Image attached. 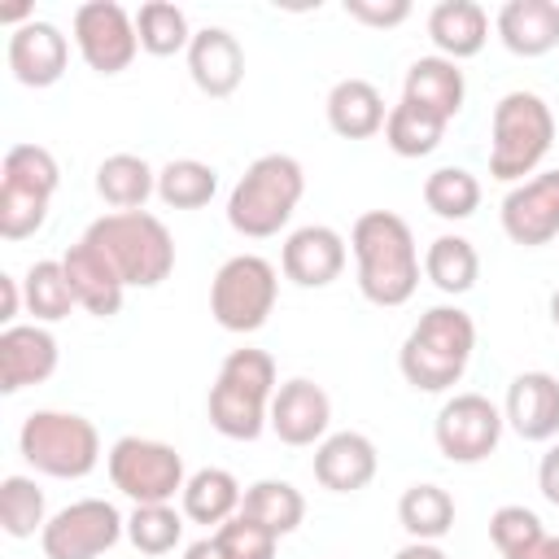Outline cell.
<instances>
[{"mask_svg": "<svg viewBox=\"0 0 559 559\" xmlns=\"http://www.w3.org/2000/svg\"><path fill=\"white\" fill-rule=\"evenodd\" d=\"M428 39L437 44V57L467 61L489 39V13L476 0H441L428 13Z\"/></svg>", "mask_w": 559, "mask_h": 559, "instance_id": "24", "label": "cell"}, {"mask_svg": "<svg viewBox=\"0 0 559 559\" xmlns=\"http://www.w3.org/2000/svg\"><path fill=\"white\" fill-rule=\"evenodd\" d=\"M445 135V122L411 100H397L389 109V122H384V144L397 153V157H428Z\"/></svg>", "mask_w": 559, "mask_h": 559, "instance_id": "35", "label": "cell"}, {"mask_svg": "<svg viewBox=\"0 0 559 559\" xmlns=\"http://www.w3.org/2000/svg\"><path fill=\"white\" fill-rule=\"evenodd\" d=\"M61 266H66V280H70V288H74V301H79L87 314L114 319V314L122 310L127 284H122V275L114 271V262H109L92 240L70 245V249L61 253Z\"/></svg>", "mask_w": 559, "mask_h": 559, "instance_id": "19", "label": "cell"}, {"mask_svg": "<svg viewBox=\"0 0 559 559\" xmlns=\"http://www.w3.org/2000/svg\"><path fill=\"white\" fill-rule=\"evenodd\" d=\"M214 542H218L223 559H275V546H280V537L249 515H231L227 524H218Z\"/></svg>", "mask_w": 559, "mask_h": 559, "instance_id": "40", "label": "cell"}, {"mask_svg": "<svg viewBox=\"0 0 559 559\" xmlns=\"http://www.w3.org/2000/svg\"><path fill=\"white\" fill-rule=\"evenodd\" d=\"M345 240L341 231L323 227V223H310V227H297L288 240H284V253H280V266L293 284L301 288H328L332 280H341L345 271Z\"/></svg>", "mask_w": 559, "mask_h": 559, "instance_id": "17", "label": "cell"}, {"mask_svg": "<svg viewBox=\"0 0 559 559\" xmlns=\"http://www.w3.org/2000/svg\"><path fill=\"white\" fill-rule=\"evenodd\" d=\"M22 459L57 480H83L100 463V432L74 411H31L17 432Z\"/></svg>", "mask_w": 559, "mask_h": 559, "instance_id": "7", "label": "cell"}, {"mask_svg": "<svg viewBox=\"0 0 559 559\" xmlns=\"http://www.w3.org/2000/svg\"><path fill=\"white\" fill-rule=\"evenodd\" d=\"M183 559H223V550H218L214 537H201V542H192V546L183 550Z\"/></svg>", "mask_w": 559, "mask_h": 559, "instance_id": "45", "label": "cell"}, {"mask_svg": "<svg viewBox=\"0 0 559 559\" xmlns=\"http://www.w3.org/2000/svg\"><path fill=\"white\" fill-rule=\"evenodd\" d=\"M218 192V170L197 157H175L157 170V197L170 210H201Z\"/></svg>", "mask_w": 559, "mask_h": 559, "instance_id": "33", "label": "cell"}, {"mask_svg": "<svg viewBox=\"0 0 559 559\" xmlns=\"http://www.w3.org/2000/svg\"><path fill=\"white\" fill-rule=\"evenodd\" d=\"M122 533H127V520L118 515L114 502L79 498L44 524L39 546H44V559H100L105 550L118 546Z\"/></svg>", "mask_w": 559, "mask_h": 559, "instance_id": "10", "label": "cell"}, {"mask_svg": "<svg viewBox=\"0 0 559 559\" xmlns=\"http://www.w3.org/2000/svg\"><path fill=\"white\" fill-rule=\"evenodd\" d=\"M498 39L515 57H546L559 48V4L555 0H507L498 9Z\"/></svg>", "mask_w": 559, "mask_h": 559, "instance_id": "22", "label": "cell"}, {"mask_svg": "<svg viewBox=\"0 0 559 559\" xmlns=\"http://www.w3.org/2000/svg\"><path fill=\"white\" fill-rule=\"evenodd\" d=\"M22 297H26V310L35 314V323H57V319H66L79 306L74 301V288L66 280L61 258L31 262V271L22 275Z\"/></svg>", "mask_w": 559, "mask_h": 559, "instance_id": "32", "label": "cell"}, {"mask_svg": "<svg viewBox=\"0 0 559 559\" xmlns=\"http://www.w3.org/2000/svg\"><path fill=\"white\" fill-rule=\"evenodd\" d=\"M537 489H542V498L550 502V507H559V441L542 454V463H537Z\"/></svg>", "mask_w": 559, "mask_h": 559, "instance_id": "42", "label": "cell"}, {"mask_svg": "<svg viewBox=\"0 0 559 559\" xmlns=\"http://www.w3.org/2000/svg\"><path fill=\"white\" fill-rule=\"evenodd\" d=\"M135 35L148 57H175V52H188V44H192L183 9L170 0H144L135 9Z\"/></svg>", "mask_w": 559, "mask_h": 559, "instance_id": "34", "label": "cell"}, {"mask_svg": "<svg viewBox=\"0 0 559 559\" xmlns=\"http://www.w3.org/2000/svg\"><path fill=\"white\" fill-rule=\"evenodd\" d=\"M524 559H559V537H550V533H546V537H542Z\"/></svg>", "mask_w": 559, "mask_h": 559, "instance_id": "46", "label": "cell"}, {"mask_svg": "<svg viewBox=\"0 0 559 559\" xmlns=\"http://www.w3.org/2000/svg\"><path fill=\"white\" fill-rule=\"evenodd\" d=\"M349 249L358 262V288L371 306H406L419 288V249L411 223L393 210H367L354 218Z\"/></svg>", "mask_w": 559, "mask_h": 559, "instance_id": "1", "label": "cell"}, {"mask_svg": "<svg viewBox=\"0 0 559 559\" xmlns=\"http://www.w3.org/2000/svg\"><path fill=\"white\" fill-rule=\"evenodd\" d=\"M542 537H546V528H542L537 511H528L520 502H507L489 515V542L498 546L502 559H524Z\"/></svg>", "mask_w": 559, "mask_h": 559, "instance_id": "39", "label": "cell"}, {"mask_svg": "<svg viewBox=\"0 0 559 559\" xmlns=\"http://www.w3.org/2000/svg\"><path fill=\"white\" fill-rule=\"evenodd\" d=\"M328 424H332V402L323 393V384L306 380V376H293L275 389L271 397V432L284 441V445H314L328 437Z\"/></svg>", "mask_w": 559, "mask_h": 559, "instance_id": "14", "label": "cell"}, {"mask_svg": "<svg viewBox=\"0 0 559 559\" xmlns=\"http://www.w3.org/2000/svg\"><path fill=\"white\" fill-rule=\"evenodd\" d=\"M476 349V323L459 306H432L419 314V323L406 332L397 349V367L411 389L419 393H445L463 380Z\"/></svg>", "mask_w": 559, "mask_h": 559, "instance_id": "2", "label": "cell"}, {"mask_svg": "<svg viewBox=\"0 0 559 559\" xmlns=\"http://www.w3.org/2000/svg\"><path fill=\"white\" fill-rule=\"evenodd\" d=\"M57 183H61V166H57V157L44 144H9L4 148L0 188H17V192H31V197L52 201Z\"/></svg>", "mask_w": 559, "mask_h": 559, "instance_id": "31", "label": "cell"}, {"mask_svg": "<svg viewBox=\"0 0 559 559\" xmlns=\"http://www.w3.org/2000/svg\"><path fill=\"white\" fill-rule=\"evenodd\" d=\"M44 489L31 480V476H4L0 480V528L9 537H35L44 533L48 515H44Z\"/></svg>", "mask_w": 559, "mask_h": 559, "instance_id": "37", "label": "cell"}, {"mask_svg": "<svg viewBox=\"0 0 559 559\" xmlns=\"http://www.w3.org/2000/svg\"><path fill=\"white\" fill-rule=\"evenodd\" d=\"M424 205L437 214V218H472L476 205H480V179L463 166H437L428 179H424Z\"/></svg>", "mask_w": 559, "mask_h": 559, "instance_id": "36", "label": "cell"}, {"mask_svg": "<svg viewBox=\"0 0 559 559\" xmlns=\"http://www.w3.org/2000/svg\"><path fill=\"white\" fill-rule=\"evenodd\" d=\"M183 515L192 524H227L231 515H240V502H245V489L240 480L227 472V467H201L188 476L183 485Z\"/></svg>", "mask_w": 559, "mask_h": 559, "instance_id": "26", "label": "cell"}, {"mask_svg": "<svg viewBox=\"0 0 559 559\" xmlns=\"http://www.w3.org/2000/svg\"><path fill=\"white\" fill-rule=\"evenodd\" d=\"M105 467H109L114 489L127 493L135 507L175 502V493H183V485H188L183 454L153 437H118L105 454Z\"/></svg>", "mask_w": 559, "mask_h": 559, "instance_id": "9", "label": "cell"}, {"mask_svg": "<svg viewBox=\"0 0 559 559\" xmlns=\"http://www.w3.org/2000/svg\"><path fill=\"white\" fill-rule=\"evenodd\" d=\"M240 515L258 520V524L271 528L275 537H288V533L306 520V498H301V489H293L288 480H253V485L245 489Z\"/></svg>", "mask_w": 559, "mask_h": 559, "instance_id": "29", "label": "cell"}, {"mask_svg": "<svg viewBox=\"0 0 559 559\" xmlns=\"http://www.w3.org/2000/svg\"><path fill=\"white\" fill-rule=\"evenodd\" d=\"M83 240H92L114 271L122 275L127 288H157L170 271H175V240L166 231V223L148 210H114L100 214Z\"/></svg>", "mask_w": 559, "mask_h": 559, "instance_id": "5", "label": "cell"}, {"mask_svg": "<svg viewBox=\"0 0 559 559\" xmlns=\"http://www.w3.org/2000/svg\"><path fill=\"white\" fill-rule=\"evenodd\" d=\"M424 275H428L441 293L463 297V293H472L476 280H480V253H476V245H472L467 236H437V240L428 245V253H424Z\"/></svg>", "mask_w": 559, "mask_h": 559, "instance_id": "28", "label": "cell"}, {"mask_svg": "<svg viewBox=\"0 0 559 559\" xmlns=\"http://www.w3.org/2000/svg\"><path fill=\"white\" fill-rule=\"evenodd\" d=\"M301 192H306L301 162L288 153H262L236 179V188L227 197V223H231V231H240L249 240H266L293 218Z\"/></svg>", "mask_w": 559, "mask_h": 559, "instance_id": "4", "label": "cell"}, {"mask_svg": "<svg viewBox=\"0 0 559 559\" xmlns=\"http://www.w3.org/2000/svg\"><path fill=\"white\" fill-rule=\"evenodd\" d=\"M555 144V114L537 92H507L493 105L489 127V175L502 183H524Z\"/></svg>", "mask_w": 559, "mask_h": 559, "instance_id": "6", "label": "cell"}, {"mask_svg": "<svg viewBox=\"0 0 559 559\" xmlns=\"http://www.w3.org/2000/svg\"><path fill=\"white\" fill-rule=\"evenodd\" d=\"M550 319H555V328H559V288L550 293Z\"/></svg>", "mask_w": 559, "mask_h": 559, "instance_id": "47", "label": "cell"}, {"mask_svg": "<svg viewBox=\"0 0 559 559\" xmlns=\"http://www.w3.org/2000/svg\"><path fill=\"white\" fill-rule=\"evenodd\" d=\"M153 192H157V170L135 153H109L96 166V197L114 210H144Z\"/></svg>", "mask_w": 559, "mask_h": 559, "instance_id": "27", "label": "cell"}, {"mask_svg": "<svg viewBox=\"0 0 559 559\" xmlns=\"http://www.w3.org/2000/svg\"><path fill=\"white\" fill-rule=\"evenodd\" d=\"M502 231L524 249H542L559 236V170H542L502 197Z\"/></svg>", "mask_w": 559, "mask_h": 559, "instance_id": "13", "label": "cell"}, {"mask_svg": "<svg viewBox=\"0 0 559 559\" xmlns=\"http://www.w3.org/2000/svg\"><path fill=\"white\" fill-rule=\"evenodd\" d=\"M275 297H280V280H275V266L258 253H236L227 258L214 280H210V314L218 328L227 332H258L271 310H275Z\"/></svg>", "mask_w": 559, "mask_h": 559, "instance_id": "8", "label": "cell"}, {"mask_svg": "<svg viewBox=\"0 0 559 559\" xmlns=\"http://www.w3.org/2000/svg\"><path fill=\"white\" fill-rule=\"evenodd\" d=\"M463 96H467V83H463L459 61H450V57H419V61H411L406 83H402V100H411V105L437 114L441 122H450L463 109Z\"/></svg>", "mask_w": 559, "mask_h": 559, "instance_id": "23", "label": "cell"}, {"mask_svg": "<svg viewBox=\"0 0 559 559\" xmlns=\"http://www.w3.org/2000/svg\"><path fill=\"white\" fill-rule=\"evenodd\" d=\"M384 122L389 109L371 79H341L328 92V127L341 140H371L376 131H384Z\"/></svg>", "mask_w": 559, "mask_h": 559, "instance_id": "25", "label": "cell"}, {"mask_svg": "<svg viewBox=\"0 0 559 559\" xmlns=\"http://www.w3.org/2000/svg\"><path fill=\"white\" fill-rule=\"evenodd\" d=\"M188 74H192V83L205 96H214V100L231 96L240 87V79H245V48H240V39L227 26L197 31L192 44H188Z\"/></svg>", "mask_w": 559, "mask_h": 559, "instance_id": "20", "label": "cell"}, {"mask_svg": "<svg viewBox=\"0 0 559 559\" xmlns=\"http://www.w3.org/2000/svg\"><path fill=\"white\" fill-rule=\"evenodd\" d=\"M345 13L354 22H362V26L389 31V26H397V22L411 17V0H345Z\"/></svg>", "mask_w": 559, "mask_h": 559, "instance_id": "41", "label": "cell"}, {"mask_svg": "<svg viewBox=\"0 0 559 559\" xmlns=\"http://www.w3.org/2000/svg\"><path fill=\"white\" fill-rule=\"evenodd\" d=\"M380 454L362 432H332L314 445V480L332 493H358L376 480Z\"/></svg>", "mask_w": 559, "mask_h": 559, "instance_id": "21", "label": "cell"}, {"mask_svg": "<svg viewBox=\"0 0 559 559\" xmlns=\"http://www.w3.org/2000/svg\"><path fill=\"white\" fill-rule=\"evenodd\" d=\"M66 61H70V39L61 35V26L44 17H31L9 35V70L22 87H52L66 74Z\"/></svg>", "mask_w": 559, "mask_h": 559, "instance_id": "16", "label": "cell"}, {"mask_svg": "<svg viewBox=\"0 0 559 559\" xmlns=\"http://www.w3.org/2000/svg\"><path fill=\"white\" fill-rule=\"evenodd\" d=\"M183 537V515L170 502H148L127 515V542L140 555H170Z\"/></svg>", "mask_w": 559, "mask_h": 559, "instance_id": "38", "label": "cell"}, {"mask_svg": "<svg viewBox=\"0 0 559 559\" xmlns=\"http://www.w3.org/2000/svg\"><path fill=\"white\" fill-rule=\"evenodd\" d=\"M17 306H26V297H22L17 280H13V275H0V323H4V328H13Z\"/></svg>", "mask_w": 559, "mask_h": 559, "instance_id": "43", "label": "cell"}, {"mask_svg": "<svg viewBox=\"0 0 559 559\" xmlns=\"http://www.w3.org/2000/svg\"><path fill=\"white\" fill-rule=\"evenodd\" d=\"M393 559H450L437 542H411V546H402Z\"/></svg>", "mask_w": 559, "mask_h": 559, "instance_id": "44", "label": "cell"}, {"mask_svg": "<svg viewBox=\"0 0 559 559\" xmlns=\"http://www.w3.org/2000/svg\"><path fill=\"white\" fill-rule=\"evenodd\" d=\"M502 424H507L502 411L485 393H454L437 411L432 437H437V450L450 463H480V459H489L498 450Z\"/></svg>", "mask_w": 559, "mask_h": 559, "instance_id": "12", "label": "cell"}, {"mask_svg": "<svg viewBox=\"0 0 559 559\" xmlns=\"http://www.w3.org/2000/svg\"><path fill=\"white\" fill-rule=\"evenodd\" d=\"M275 358L266 349H231L218 367L210 389V424L231 441H258L271 428V397H275Z\"/></svg>", "mask_w": 559, "mask_h": 559, "instance_id": "3", "label": "cell"}, {"mask_svg": "<svg viewBox=\"0 0 559 559\" xmlns=\"http://www.w3.org/2000/svg\"><path fill=\"white\" fill-rule=\"evenodd\" d=\"M74 44H79V57L87 61V70L122 74L140 52L135 17L118 0H87L74 9Z\"/></svg>", "mask_w": 559, "mask_h": 559, "instance_id": "11", "label": "cell"}, {"mask_svg": "<svg viewBox=\"0 0 559 559\" xmlns=\"http://www.w3.org/2000/svg\"><path fill=\"white\" fill-rule=\"evenodd\" d=\"M57 336L39 323H13L0 332V393H22L57 371Z\"/></svg>", "mask_w": 559, "mask_h": 559, "instance_id": "15", "label": "cell"}, {"mask_svg": "<svg viewBox=\"0 0 559 559\" xmlns=\"http://www.w3.org/2000/svg\"><path fill=\"white\" fill-rule=\"evenodd\" d=\"M397 520L415 542H441L454 528V498L441 485H411L397 498Z\"/></svg>", "mask_w": 559, "mask_h": 559, "instance_id": "30", "label": "cell"}, {"mask_svg": "<svg viewBox=\"0 0 559 559\" xmlns=\"http://www.w3.org/2000/svg\"><path fill=\"white\" fill-rule=\"evenodd\" d=\"M502 419L524 441H555L559 437V380L550 371H520L507 384Z\"/></svg>", "mask_w": 559, "mask_h": 559, "instance_id": "18", "label": "cell"}]
</instances>
